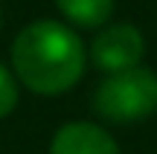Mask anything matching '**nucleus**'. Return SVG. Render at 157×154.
<instances>
[{
  "label": "nucleus",
  "instance_id": "1",
  "mask_svg": "<svg viewBox=\"0 0 157 154\" xmlns=\"http://www.w3.org/2000/svg\"><path fill=\"white\" fill-rule=\"evenodd\" d=\"M87 67L82 38L58 21H32L12 41V73L38 96L73 90Z\"/></svg>",
  "mask_w": 157,
  "mask_h": 154
},
{
  "label": "nucleus",
  "instance_id": "2",
  "mask_svg": "<svg viewBox=\"0 0 157 154\" xmlns=\"http://www.w3.org/2000/svg\"><path fill=\"white\" fill-rule=\"evenodd\" d=\"M93 111L108 122H140L157 114V73L134 67L113 73L93 90Z\"/></svg>",
  "mask_w": 157,
  "mask_h": 154
},
{
  "label": "nucleus",
  "instance_id": "3",
  "mask_svg": "<svg viewBox=\"0 0 157 154\" xmlns=\"http://www.w3.org/2000/svg\"><path fill=\"white\" fill-rule=\"evenodd\" d=\"M143 55H146V38L134 23H111L90 44L93 67L105 70L108 76L140 67Z\"/></svg>",
  "mask_w": 157,
  "mask_h": 154
},
{
  "label": "nucleus",
  "instance_id": "4",
  "mask_svg": "<svg viewBox=\"0 0 157 154\" xmlns=\"http://www.w3.org/2000/svg\"><path fill=\"white\" fill-rule=\"evenodd\" d=\"M50 154H119V145L93 122H64L50 140Z\"/></svg>",
  "mask_w": 157,
  "mask_h": 154
},
{
  "label": "nucleus",
  "instance_id": "5",
  "mask_svg": "<svg viewBox=\"0 0 157 154\" xmlns=\"http://www.w3.org/2000/svg\"><path fill=\"white\" fill-rule=\"evenodd\" d=\"M56 6L73 26L82 29H99L113 15V0H56Z\"/></svg>",
  "mask_w": 157,
  "mask_h": 154
},
{
  "label": "nucleus",
  "instance_id": "6",
  "mask_svg": "<svg viewBox=\"0 0 157 154\" xmlns=\"http://www.w3.org/2000/svg\"><path fill=\"white\" fill-rule=\"evenodd\" d=\"M17 108V79L6 64H0V119Z\"/></svg>",
  "mask_w": 157,
  "mask_h": 154
}]
</instances>
